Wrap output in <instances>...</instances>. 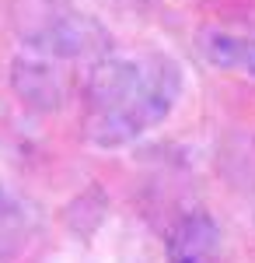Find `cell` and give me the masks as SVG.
<instances>
[{"instance_id":"cell-1","label":"cell","mask_w":255,"mask_h":263,"mask_svg":"<svg viewBox=\"0 0 255 263\" xmlns=\"http://www.w3.org/2000/svg\"><path fill=\"white\" fill-rule=\"evenodd\" d=\"M182 95V67L168 57H109L84 88V137L122 147L164 123Z\"/></svg>"},{"instance_id":"cell-2","label":"cell","mask_w":255,"mask_h":263,"mask_svg":"<svg viewBox=\"0 0 255 263\" xmlns=\"http://www.w3.org/2000/svg\"><path fill=\"white\" fill-rule=\"evenodd\" d=\"M25 42L56 60H77V57H95L109 49V32L101 28L91 14H80L70 7H56L35 18V25L25 28Z\"/></svg>"},{"instance_id":"cell-3","label":"cell","mask_w":255,"mask_h":263,"mask_svg":"<svg viewBox=\"0 0 255 263\" xmlns=\"http://www.w3.org/2000/svg\"><path fill=\"white\" fill-rule=\"evenodd\" d=\"M168 263H217L220 260V224L206 211L178 218L168 232Z\"/></svg>"},{"instance_id":"cell-4","label":"cell","mask_w":255,"mask_h":263,"mask_svg":"<svg viewBox=\"0 0 255 263\" xmlns=\"http://www.w3.org/2000/svg\"><path fill=\"white\" fill-rule=\"evenodd\" d=\"M11 81H14V91L35 109H59L67 99L63 74L53 67V57H46V53L18 57L11 67Z\"/></svg>"},{"instance_id":"cell-5","label":"cell","mask_w":255,"mask_h":263,"mask_svg":"<svg viewBox=\"0 0 255 263\" xmlns=\"http://www.w3.org/2000/svg\"><path fill=\"white\" fill-rule=\"evenodd\" d=\"M203 53L214 67L224 70H245L248 78H255V42L238 39L227 32H206L203 35Z\"/></svg>"}]
</instances>
